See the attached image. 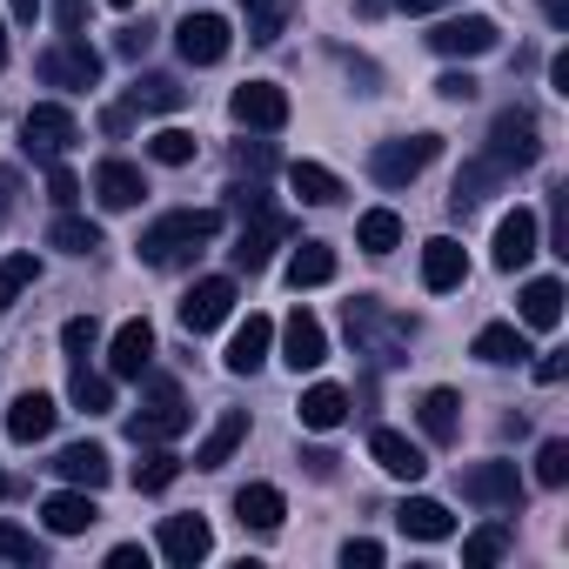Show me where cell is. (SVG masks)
<instances>
[{
	"mask_svg": "<svg viewBox=\"0 0 569 569\" xmlns=\"http://www.w3.org/2000/svg\"><path fill=\"white\" fill-rule=\"evenodd\" d=\"M214 234H221V208H174V214L148 221L134 248H141V261H148V268H174V261L201 254Z\"/></svg>",
	"mask_w": 569,
	"mask_h": 569,
	"instance_id": "6da1fadb",
	"label": "cell"
},
{
	"mask_svg": "<svg viewBox=\"0 0 569 569\" xmlns=\"http://www.w3.org/2000/svg\"><path fill=\"white\" fill-rule=\"evenodd\" d=\"M502 174H522V168H536L542 161V128H536V114L516 101V108H502L496 121H489V148H482Z\"/></svg>",
	"mask_w": 569,
	"mask_h": 569,
	"instance_id": "7a4b0ae2",
	"label": "cell"
},
{
	"mask_svg": "<svg viewBox=\"0 0 569 569\" xmlns=\"http://www.w3.org/2000/svg\"><path fill=\"white\" fill-rule=\"evenodd\" d=\"M409 322L402 316H389L376 296H356L349 302V342L362 349V356H376V362H402V349H409Z\"/></svg>",
	"mask_w": 569,
	"mask_h": 569,
	"instance_id": "3957f363",
	"label": "cell"
},
{
	"mask_svg": "<svg viewBox=\"0 0 569 569\" xmlns=\"http://www.w3.org/2000/svg\"><path fill=\"white\" fill-rule=\"evenodd\" d=\"M296 234V214H281V208H254V214H241V234H234V248H228V261L241 268V274H261L268 261H274V248Z\"/></svg>",
	"mask_w": 569,
	"mask_h": 569,
	"instance_id": "277c9868",
	"label": "cell"
},
{
	"mask_svg": "<svg viewBox=\"0 0 569 569\" xmlns=\"http://www.w3.org/2000/svg\"><path fill=\"white\" fill-rule=\"evenodd\" d=\"M81 141V121H74V108H61V101H34L28 108V121H21V148L34 154V161H68V148Z\"/></svg>",
	"mask_w": 569,
	"mask_h": 569,
	"instance_id": "5b68a950",
	"label": "cell"
},
{
	"mask_svg": "<svg viewBox=\"0 0 569 569\" xmlns=\"http://www.w3.org/2000/svg\"><path fill=\"white\" fill-rule=\"evenodd\" d=\"M436 154H442V134H396V141H376L369 174H376V188H409Z\"/></svg>",
	"mask_w": 569,
	"mask_h": 569,
	"instance_id": "8992f818",
	"label": "cell"
},
{
	"mask_svg": "<svg viewBox=\"0 0 569 569\" xmlns=\"http://www.w3.org/2000/svg\"><path fill=\"white\" fill-rule=\"evenodd\" d=\"M41 81H48V88H68V94H88V88H101V54H94L81 34H61V41L41 54Z\"/></svg>",
	"mask_w": 569,
	"mask_h": 569,
	"instance_id": "52a82bcc",
	"label": "cell"
},
{
	"mask_svg": "<svg viewBox=\"0 0 569 569\" xmlns=\"http://www.w3.org/2000/svg\"><path fill=\"white\" fill-rule=\"evenodd\" d=\"M188 422H194V416L181 409L174 382L154 376V382H148V402L128 416V436H134V442H174V436H188Z\"/></svg>",
	"mask_w": 569,
	"mask_h": 569,
	"instance_id": "ba28073f",
	"label": "cell"
},
{
	"mask_svg": "<svg viewBox=\"0 0 569 569\" xmlns=\"http://www.w3.org/2000/svg\"><path fill=\"white\" fill-rule=\"evenodd\" d=\"M234 274H208V281H194V289L181 296V329L188 336H208V329H221L228 316H234Z\"/></svg>",
	"mask_w": 569,
	"mask_h": 569,
	"instance_id": "9c48e42d",
	"label": "cell"
},
{
	"mask_svg": "<svg viewBox=\"0 0 569 569\" xmlns=\"http://www.w3.org/2000/svg\"><path fill=\"white\" fill-rule=\"evenodd\" d=\"M462 496H469V502H482V509H509V516H516L529 489H522V469L496 456V462H476V469H462Z\"/></svg>",
	"mask_w": 569,
	"mask_h": 569,
	"instance_id": "30bf717a",
	"label": "cell"
},
{
	"mask_svg": "<svg viewBox=\"0 0 569 569\" xmlns=\"http://www.w3.org/2000/svg\"><path fill=\"white\" fill-rule=\"evenodd\" d=\"M174 48H181V61H188V68H214V61H228L234 28H228L221 14H188V21L174 28Z\"/></svg>",
	"mask_w": 569,
	"mask_h": 569,
	"instance_id": "8fae6325",
	"label": "cell"
},
{
	"mask_svg": "<svg viewBox=\"0 0 569 569\" xmlns=\"http://www.w3.org/2000/svg\"><path fill=\"white\" fill-rule=\"evenodd\" d=\"M228 114L241 128H254V134H274V128H289V94H281L274 81H248V88H234Z\"/></svg>",
	"mask_w": 569,
	"mask_h": 569,
	"instance_id": "7c38bea8",
	"label": "cell"
},
{
	"mask_svg": "<svg viewBox=\"0 0 569 569\" xmlns=\"http://www.w3.org/2000/svg\"><path fill=\"white\" fill-rule=\"evenodd\" d=\"M536 248H542V221H536L529 208H509V214L496 221V268L516 274V268L536 261Z\"/></svg>",
	"mask_w": 569,
	"mask_h": 569,
	"instance_id": "4fadbf2b",
	"label": "cell"
},
{
	"mask_svg": "<svg viewBox=\"0 0 569 569\" xmlns=\"http://www.w3.org/2000/svg\"><path fill=\"white\" fill-rule=\"evenodd\" d=\"M281 362H289L296 376H302V369H322V362H329V329H322V322H316L309 309H296L289 322H281Z\"/></svg>",
	"mask_w": 569,
	"mask_h": 569,
	"instance_id": "5bb4252c",
	"label": "cell"
},
{
	"mask_svg": "<svg viewBox=\"0 0 569 569\" xmlns=\"http://www.w3.org/2000/svg\"><path fill=\"white\" fill-rule=\"evenodd\" d=\"M429 48H436L442 61H476V54H489V48H496V21H489V14L442 21V28L429 34Z\"/></svg>",
	"mask_w": 569,
	"mask_h": 569,
	"instance_id": "9a60e30c",
	"label": "cell"
},
{
	"mask_svg": "<svg viewBox=\"0 0 569 569\" xmlns=\"http://www.w3.org/2000/svg\"><path fill=\"white\" fill-rule=\"evenodd\" d=\"M148 369H154V329L134 316V322H121V329H114V342H108V376L141 382Z\"/></svg>",
	"mask_w": 569,
	"mask_h": 569,
	"instance_id": "2e32d148",
	"label": "cell"
},
{
	"mask_svg": "<svg viewBox=\"0 0 569 569\" xmlns=\"http://www.w3.org/2000/svg\"><path fill=\"white\" fill-rule=\"evenodd\" d=\"M462 281H469V254H462V241H456V234L422 241V289H429V296H449V289H462Z\"/></svg>",
	"mask_w": 569,
	"mask_h": 569,
	"instance_id": "e0dca14e",
	"label": "cell"
},
{
	"mask_svg": "<svg viewBox=\"0 0 569 569\" xmlns=\"http://www.w3.org/2000/svg\"><path fill=\"white\" fill-rule=\"evenodd\" d=\"M141 194H148V181H141V168L134 161H101L94 168V201L108 208V214H128V208H141Z\"/></svg>",
	"mask_w": 569,
	"mask_h": 569,
	"instance_id": "ac0fdd59",
	"label": "cell"
},
{
	"mask_svg": "<svg viewBox=\"0 0 569 569\" xmlns=\"http://www.w3.org/2000/svg\"><path fill=\"white\" fill-rule=\"evenodd\" d=\"M369 456H376V469L396 476V482H422V476H429V456H422L409 436H396V429H369Z\"/></svg>",
	"mask_w": 569,
	"mask_h": 569,
	"instance_id": "d6986e66",
	"label": "cell"
},
{
	"mask_svg": "<svg viewBox=\"0 0 569 569\" xmlns=\"http://www.w3.org/2000/svg\"><path fill=\"white\" fill-rule=\"evenodd\" d=\"M48 469H54L61 482H74V489H108V482H114V462H108L101 442H68Z\"/></svg>",
	"mask_w": 569,
	"mask_h": 569,
	"instance_id": "ffe728a7",
	"label": "cell"
},
{
	"mask_svg": "<svg viewBox=\"0 0 569 569\" xmlns=\"http://www.w3.org/2000/svg\"><path fill=\"white\" fill-rule=\"evenodd\" d=\"M208 549H214L208 516H168V522H161V556H168L174 569H194Z\"/></svg>",
	"mask_w": 569,
	"mask_h": 569,
	"instance_id": "44dd1931",
	"label": "cell"
},
{
	"mask_svg": "<svg viewBox=\"0 0 569 569\" xmlns=\"http://www.w3.org/2000/svg\"><path fill=\"white\" fill-rule=\"evenodd\" d=\"M41 522H48L54 536H88V529L101 522V509H94V489H54V496L41 502Z\"/></svg>",
	"mask_w": 569,
	"mask_h": 569,
	"instance_id": "7402d4cb",
	"label": "cell"
},
{
	"mask_svg": "<svg viewBox=\"0 0 569 569\" xmlns=\"http://www.w3.org/2000/svg\"><path fill=\"white\" fill-rule=\"evenodd\" d=\"M268 349H274V322H268V316H248V322L228 336V356H221V362H228V376H254V369L268 362Z\"/></svg>",
	"mask_w": 569,
	"mask_h": 569,
	"instance_id": "603a6c76",
	"label": "cell"
},
{
	"mask_svg": "<svg viewBox=\"0 0 569 569\" xmlns=\"http://www.w3.org/2000/svg\"><path fill=\"white\" fill-rule=\"evenodd\" d=\"M516 316H522V329H556L562 322V281L556 274H536V281H522V296H516Z\"/></svg>",
	"mask_w": 569,
	"mask_h": 569,
	"instance_id": "cb8c5ba5",
	"label": "cell"
},
{
	"mask_svg": "<svg viewBox=\"0 0 569 569\" xmlns=\"http://www.w3.org/2000/svg\"><path fill=\"white\" fill-rule=\"evenodd\" d=\"M396 529L416 536V542H449V536H456V516H449L436 496H409V502L396 509Z\"/></svg>",
	"mask_w": 569,
	"mask_h": 569,
	"instance_id": "d4e9b609",
	"label": "cell"
},
{
	"mask_svg": "<svg viewBox=\"0 0 569 569\" xmlns=\"http://www.w3.org/2000/svg\"><path fill=\"white\" fill-rule=\"evenodd\" d=\"M234 516H241V529H281V516H289V502H281V489L274 482H241L234 489Z\"/></svg>",
	"mask_w": 569,
	"mask_h": 569,
	"instance_id": "484cf974",
	"label": "cell"
},
{
	"mask_svg": "<svg viewBox=\"0 0 569 569\" xmlns=\"http://www.w3.org/2000/svg\"><path fill=\"white\" fill-rule=\"evenodd\" d=\"M54 396H41V389H28L21 402H8V436L14 442H41V436H54Z\"/></svg>",
	"mask_w": 569,
	"mask_h": 569,
	"instance_id": "4316f807",
	"label": "cell"
},
{
	"mask_svg": "<svg viewBox=\"0 0 569 569\" xmlns=\"http://www.w3.org/2000/svg\"><path fill=\"white\" fill-rule=\"evenodd\" d=\"M329 281H336V248L329 241H302L289 254V289L302 296V289H329Z\"/></svg>",
	"mask_w": 569,
	"mask_h": 569,
	"instance_id": "83f0119b",
	"label": "cell"
},
{
	"mask_svg": "<svg viewBox=\"0 0 569 569\" xmlns=\"http://www.w3.org/2000/svg\"><path fill=\"white\" fill-rule=\"evenodd\" d=\"M241 442H248V409H228V416H221V422L201 436V449H194V469H221V462H228Z\"/></svg>",
	"mask_w": 569,
	"mask_h": 569,
	"instance_id": "f1b7e54d",
	"label": "cell"
},
{
	"mask_svg": "<svg viewBox=\"0 0 569 569\" xmlns=\"http://www.w3.org/2000/svg\"><path fill=\"white\" fill-rule=\"evenodd\" d=\"M181 101H188V88L174 74H134V88H128V108L134 114H174Z\"/></svg>",
	"mask_w": 569,
	"mask_h": 569,
	"instance_id": "f546056e",
	"label": "cell"
},
{
	"mask_svg": "<svg viewBox=\"0 0 569 569\" xmlns=\"http://www.w3.org/2000/svg\"><path fill=\"white\" fill-rule=\"evenodd\" d=\"M476 362H489V369H509V362H529V336H522L516 322H489V329L476 336Z\"/></svg>",
	"mask_w": 569,
	"mask_h": 569,
	"instance_id": "4dcf8cb0",
	"label": "cell"
},
{
	"mask_svg": "<svg viewBox=\"0 0 569 569\" xmlns=\"http://www.w3.org/2000/svg\"><path fill=\"white\" fill-rule=\"evenodd\" d=\"M416 416H422V436H429V442H456V436H462V396H456V389H429Z\"/></svg>",
	"mask_w": 569,
	"mask_h": 569,
	"instance_id": "1f68e13d",
	"label": "cell"
},
{
	"mask_svg": "<svg viewBox=\"0 0 569 569\" xmlns=\"http://www.w3.org/2000/svg\"><path fill=\"white\" fill-rule=\"evenodd\" d=\"M349 422V389H336V382H316L309 396H302V429H342Z\"/></svg>",
	"mask_w": 569,
	"mask_h": 569,
	"instance_id": "d6a6232c",
	"label": "cell"
},
{
	"mask_svg": "<svg viewBox=\"0 0 569 569\" xmlns=\"http://www.w3.org/2000/svg\"><path fill=\"white\" fill-rule=\"evenodd\" d=\"M289 194H302L309 208H329V201H342V181H336V168H322V161H296V168H289Z\"/></svg>",
	"mask_w": 569,
	"mask_h": 569,
	"instance_id": "836d02e7",
	"label": "cell"
},
{
	"mask_svg": "<svg viewBox=\"0 0 569 569\" xmlns=\"http://www.w3.org/2000/svg\"><path fill=\"white\" fill-rule=\"evenodd\" d=\"M68 402H74L81 416H108V409H114V376H101V369H88V362H74V382H68Z\"/></svg>",
	"mask_w": 569,
	"mask_h": 569,
	"instance_id": "e575fe53",
	"label": "cell"
},
{
	"mask_svg": "<svg viewBox=\"0 0 569 569\" xmlns=\"http://www.w3.org/2000/svg\"><path fill=\"white\" fill-rule=\"evenodd\" d=\"M241 14H248V41H281L289 34V14H296V0H241Z\"/></svg>",
	"mask_w": 569,
	"mask_h": 569,
	"instance_id": "d590c367",
	"label": "cell"
},
{
	"mask_svg": "<svg viewBox=\"0 0 569 569\" xmlns=\"http://www.w3.org/2000/svg\"><path fill=\"white\" fill-rule=\"evenodd\" d=\"M496 181H509V174H502V168H496L489 154H476V161H469V168L456 174V194H449V208H456V214H469V208H476V201H482V194H489Z\"/></svg>",
	"mask_w": 569,
	"mask_h": 569,
	"instance_id": "8d00e7d4",
	"label": "cell"
},
{
	"mask_svg": "<svg viewBox=\"0 0 569 569\" xmlns=\"http://www.w3.org/2000/svg\"><path fill=\"white\" fill-rule=\"evenodd\" d=\"M356 241H362L369 254H396V248H402V214H396V208H369V214L356 221Z\"/></svg>",
	"mask_w": 569,
	"mask_h": 569,
	"instance_id": "74e56055",
	"label": "cell"
},
{
	"mask_svg": "<svg viewBox=\"0 0 569 569\" xmlns=\"http://www.w3.org/2000/svg\"><path fill=\"white\" fill-rule=\"evenodd\" d=\"M141 449H148V456L134 462V489H141V496H161V489L181 476V456H168L161 442H141Z\"/></svg>",
	"mask_w": 569,
	"mask_h": 569,
	"instance_id": "f35d334b",
	"label": "cell"
},
{
	"mask_svg": "<svg viewBox=\"0 0 569 569\" xmlns=\"http://www.w3.org/2000/svg\"><path fill=\"white\" fill-rule=\"evenodd\" d=\"M48 248H61V254H94V248H101V228H94V221H81V214L68 208V214L48 228Z\"/></svg>",
	"mask_w": 569,
	"mask_h": 569,
	"instance_id": "ab89813d",
	"label": "cell"
},
{
	"mask_svg": "<svg viewBox=\"0 0 569 569\" xmlns=\"http://www.w3.org/2000/svg\"><path fill=\"white\" fill-rule=\"evenodd\" d=\"M502 549H509V522H482L462 542V569H489V562H502Z\"/></svg>",
	"mask_w": 569,
	"mask_h": 569,
	"instance_id": "60d3db41",
	"label": "cell"
},
{
	"mask_svg": "<svg viewBox=\"0 0 569 569\" xmlns=\"http://www.w3.org/2000/svg\"><path fill=\"white\" fill-rule=\"evenodd\" d=\"M34 274H41V261H34V254H0V309L21 302V296L34 289Z\"/></svg>",
	"mask_w": 569,
	"mask_h": 569,
	"instance_id": "b9f144b4",
	"label": "cell"
},
{
	"mask_svg": "<svg viewBox=\"0 0 569 569\" xmlns=\"http://www.w3.org/2000/svg\"><path fill=\"white\" fill-rule=\"evenodd\" d=\"M148 154H154L161 168H188V161H194V134H188V128H161V134H148Z\"/></svg>",
	"mask_w": 569,
	"mask_h": 569,
	"instance_id": "7bdbcfd3",
	"label": "cell"
},
{
	"mask_svg": "<svg viewBox=\"0 0 569 569\" xmlns=\"http://www.w3.org/2000/svg\"><path fill=\"white\" fill-rule=\"evenodd\" d=\"M536 482H542V489H562V482H569V442H562V436H549V442L536 449Z\"/></svg>",
	"mask_w": 569,
	"mask_h": 569,
	"instance_id": "ee69618b",
	"label": "cell"
},
{
	"mask_svg": "<svg viewBox=\"0 0 569 569\" xmlns=\"http://www.w3.org/2000/svg\"><path fill=\"white\" fill-rule=\"evenodd\" d=\"M48 549L28 536V529H14V522H0V562H21V569H34Z\"/></svg>",
	"mask_w": 569,
	"mask_h": 569,
	"instance_id": "f6af8a7d",
	"label": "cell"
},
{
	"mask_svg": "<svg viewBox=\"0 0 569 569\" xmlns=\"http://www.w3.org/2000/svg\"><path fill=\"white\" fill-rule=\"evenodd\" d=\"M94 342H101V322H94V316H74V322L61 329V349H68L74 362H88V356H94Z\"/></svg>",
	"mask_w": 569,
	"mask_h": 569,
	"instance_id": "bcb514c9",
	"label": "cell"
},
{
	"mask_svg": "<svg viewBox=\"0 0 569 569\" xmlns=\"http://www.w3.org/2000/svg\"><path fill=\"white\" fill-rule=\"evenodd\" d=\"M48 201H54V208H61V214H68V208H74V201H81V174H74V168H61V161H54V168H48Z\"/></svg>",
	"mask_w": 569,
	"mask_h": 569,
	"instance_id": "7dc6e473",
	"label": "cell"
},
{
	"mask_svg": "<svg viewBox=\"0 0 569 569\" xmlns=\"http://www.w3.org/2000/svg\"><path fill=\"white\" fill-rule=\"evenodd\" d=\"M234 168H241V174H268V168H274V148H268V141H241V148H234Z\"/></svg>",
	"mask_w": 569,
	"mask_h": 569,
	"instance_id": "c3c4849f",
	"label": "cell"
},
{
	"mask_svg": "<svg viewBox=\"0 0 569 569\" xmlns=\"http://www.w3.org/2000/svg\"><path fill=\"white\" fill-rule=\"evenodd\" d=\"M148 41H154L148 28H121V34H114V54H121V61H141V54H148Z\"/></svg>",
	"mask_w": 569,
	"mask_h": 569,
	"instance_id": "681fc988",
	"label": "cell"
},
{
	"mask_svg": "<svg viewBox=\"0 0 569 569\" xmlns=\"http://www.w3.org/2000/svg\"><path fill=\"white\" fill-rule=\"evenodd\" d=\"M436 94H442V101H476V74H469V68H462V74H442Z\"/></svg>",
	"mask_w": 569,
	"mask_h": 569,
	"instance_id": "f907efd6",
	"label": "cell"
},
{
	"mask_svg": "<svg viewBox=\"0 0 569 569\" xmlns=\"http://www.w3.org/2000/svg\"><path fill=\"white\" fill-rule=\"evenodd\" d=\"M342 562H349V569H376V562H382V542H369V536H362V542H349V549H342Z\"/></svg>",
	"mask_w": 569,
	"mask_h": 569,
	"instance_id": "816d5d0a",
	"label": "cell"
},
{
	"mask_svg": "<svg viewBox=\"0 0 569 569\" xmlns=\"http://www.w3.org/2000/svg\"><path fill=\"white\" fill-rule=\"evenodd\" d=\"M54 21H61V34H81V21H88V0H54Z\"/></svg>",
	"mask_w": 569,
	"mask_h": 569,
	"instance_id": "f5cc1de1",
	"label": "cell"
},
{
	"mask_svg": "<svg viewBox=\"0 0 569 569\" xmlns=\"http://www.w3.org/2000/svg\"><path fill=\"white\" fill-rule=\"evenodd\" d=\"M302 469H309L316 482H329V476H336V449H302Z\"/></svg>",
	"mask_w": 569,
	"mask_h": 569,
	"instance_id": "db71d44e",
	"label": "cell"
},
{
	"mask_svg": "<svg viewBox=\"0 0 569 569\" xmlns=\"http://www.w3.org/2000/svg\"><path fill=\"white\" fill-rule=\"evenodd\" d=\"M148 562V549L141 542H121V549H108V569H141Z\"/></svg>",
	"mask_w": 569,
	"mask_h": 569,
	"instance_id": "11a10c76",
	"label": "cell"
},
{
	"mask_svg": "<svg viewBox=\"0 0 569 569\" xmlns=\"http://www.w3.org/2000/svg\"><path fill=\"white\" fill-rule=\"evenodd\" d=\"M562 376H569V362H562V356H542V362H536V382H542V389H556Z\"/></svg>",
	"mask_w": 569,
	"mask_h": 569,
	"instance_id": "9f6ffc18",
	"label": "cell"
},
{
	"mask_svg": "<svg viewBox=\"0 0 569 569\" xmlns=\"http://www.w3.org/2000/svg\"><path fill=\"white\" fill-rule=\"evenodd\" d=\"M549 81H556V94H569V54H556V61H549Z\"/></svg>",
	"mask_w": 569,
	"mask_h": 569,
	"instance_id": "6f0895ef",
	"label": "cell"
},
{
	"mask_svg": "<svg viewBox=\"0 0 569 569\" xmlns=\"http://www.w3.org/2000/svg\"><path fill=\"white\" fill-rule=\"evenodd\" d=\"M402 14H436V8H449V0H396Z\"/></svg>",
	"mask_w": 569,
	"mask_h": 569,
	"instance_id": "680465c9",
	"label": "cell"
},
{
	"mask_svg": "<svg viewBox=\"0 0 569 569\" xmlns=\"http://www.w3.org/2000/svg\"><path fill=\"white\" fill-rule=\"evenodd\" d=\"M8 14H14V21H34V14H41V0H8Z\"/></svg>",
	"mask_w": 569,
	"mask_h": 569,
	"instance_id": "91938a15",
	"label": "cell"
},
{
	"mask_svg": "<svg viewBox=\"0 0 569 569\" xmlns=\"http://www.w3.org/2000/svg\"><path fill=\"white\" fill-rule=\"evenodd\" d=\"M542 14H549L556 28H569V0H542Z\"/></svg>",
	"mask_w": 569,
	"mask_h": 569,
	"instance_id": "94428289",
	"label": "cell"
},
{
	"mask_svg": "<svg viewBox=\"0 0 569 569\" xmlns=\"http://www.w3.org/2000/svg\"><path fill=\"white\" fill-rule=\"evenodd\" d=\"M0 68H8V21H0Z\"/></svg>",
	"mask_w": 569,
	"mask_h": 569,
	"instance_id": "6125c7cd",
	"label": "cell"
},
{
	"mask_svg": "<svg viewBox=\"0 0 569 569\" xmlns=\"http://www.w3.org/2000/svg\"><path fill=\"white\" fill-rule=\"evenodd\" d=\"M108 8H134V0H108Z\"/></svg>",
	"mask_w": 569,
	"mask_h": 569,
	"instance_id": "be15d7a7",
	"label": "cell"
},
{
	"mask_svg": "<svg viewBox=\"0 0 569 569\" xmlns=\"http://www.w3.org/2000/svg\"><path fill=\"white\" fill-rule=\"evenodd\" d=\"M0 496H8V476H0Z\"/></svg>",
	"mask_w": 569,
	"mask_h": 569,
	"instance_id": "e7e4bbea",
	"label": "cell"
}]
</instances>
